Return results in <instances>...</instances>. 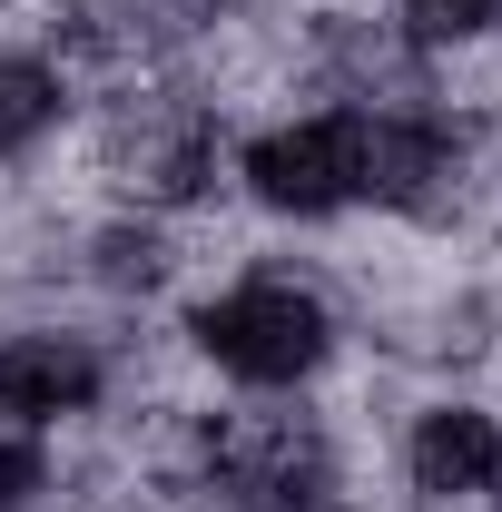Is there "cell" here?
I'll return each mask as SVG.
<instances>
[{
	"mask_svg": "<svg viewBox=\"0 0 502 512\" xmlns=\"http://www.w3.org/2000/svg\"><path fill=\"white\" fill-rule=\"evenodd\" d=\"M247 188L286 217H335L384 188V128L375 119H296L247 148Z\"/></svg>",
	"mask_w": 502,
	"mask_h": 512,
	"instance_id": "obj_1",
	"label": "cell"
},
{
	"mask_svg": "<svg viewBox=\"0 0 502 512\" xmlns=\"http://www.w3.org/2000/svg\"><path fill=\"white\" fill-rule=\"evenodd\" d=\"M325 306H315L306 286H286V276H247V286H227V296H207L197 306V345L227 365L237 384H296L325 365Z\"/></svg>",
	"mask_w": 502,
	"mask_h": 512,
	"instance_id": "obj_2",
	"label": "cell"
},
{
	"mask_svg": "<svg viewBox=\"0 0 502 512\" xmlns=\"http://www.w3.org/2000/svg\"><path fill=\"white\" fill-rule=\"evenodd\" d=\"M99 355L79 335H10L0 345V414L10 424H60V414H89L99 404Z\"/></svg>",
	"mask_w": 502,
	"mask_h": 512,
	"instance_id": "obj_3",
	"label": "cell"
},
{
	"mask_svg": "<svg viewBox=\"0 0 502 512\" xmlns=\"http://www.w3.org/2000/svg\"><path fill=\"white\" fill-rule=\"evenodd\" d=\"M502 483V424L473 404H434L414 424V493H493Z\"/></svg>",
	"mask_w": 502,
	"mask_h": 512,
	"instance_id": "obj_4",
	"label": "cell"
},
{
	"mask_svg": "<svg viewBox=\"0 0 502 512\" xmlns=\"http://www.w3.org/2000/svg\"><path fill=\"white\" fill-rule=\"evenodd\" d=\"M50 119H60V79L20 50H0V158H20Z\"/></svg>",
	"mask_w": 502,
	"mask_h": 512,
	"instance_id": "obj_5",
	"label": "cell"
},
{
	"mask_svg": "<svg viewBox=\"0 0 502 512\" xmlns=\"http://www.w3.org/2000/svg\"><path fill=\"white\" fill-rule=\"evenodd\" d=\"M40 483H50V473H40V444H30V434H0V512H20Z\"/></svg>",
	"mask_w": 502,
	"mask_h": 512,
	"instance_id": "obj_6",
	"label": "cell"
},
{
	"mask_svg": "<svg viewBox=\"0 0 502 512\" xmlns=\"http://www.w3.org/2000/svg\"><path fill=\"white\" fill-rule=\"evenodd\" d=\"M483 10L493 0H414V30L424 40H463V30H483Z\"/></svg>",
	"mask_w": 502,
	"mask_h": 512,
	"instance_id": "obj_7",
	"label": "cell"
}]
</instances>
